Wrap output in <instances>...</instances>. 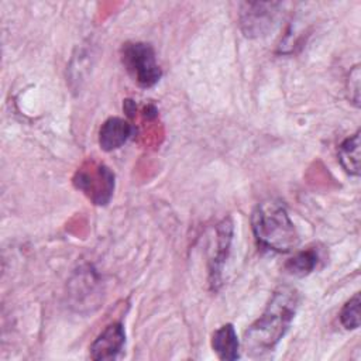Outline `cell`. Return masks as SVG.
Returning a JSON list of instances; mask_svg holds the SVG:
<instances>
[{
	"mask_svg": "<svg viewBox=\"0 0 361 361\" xmlns=\"http://www.w3.org/2000/svg\"><path fill=\"white\" fill-rule=\"evenodd\" d=\"M299 303V293L290 286L278 288L264 313L245 330L243 345L248 355L258 357L272 351L288 331Z\"/></svg>",
	"mask_w": 361,
	"mask_h": 361,
	"instance_id": "cell-1",
	"label": "cell"
},
{
	"mask_svg": "<svg viewBox=\"0 0 361 361\" xmlns=\"http://www.w3.org/2000/svg\"><path fill=\"white\" fill-rule=\"evenodd\" d=\"M251 227L258 244L271 251L289 252L299 244V234L279 202L258 203L251 216Z\"/></svg>",
	"mask_w": 361,
	"mask_h": 361,
	"instance_id": "cell-2",
	"label": "cell"
},
{
	"mask_svg": "<svg viewBox=\"0 0 361 361\" xmlns=\"http://www.w3.org/2000/svg\"><path fill=\"white\" fill-rule=\"evenodd\" d=\"M73 185L93 204L104 206L110 202L114 190V173L104 164L90 159L78 168Z\"/></svg>",
	"mask_w": 361,
	"mask_h": 361,
	"instance_id": "cell-3",
	"label": "cell"
},
{
	"mask_svg": "<svg viewBox=\"0 0 361 361\" xmlns=\"http://www.w3.org/2000/svg\"><path fill=\"white\" fill-rule=\"evenodd\" d=\"M121 61L130 76L141 87H151L162 76L154 48L147 42H126L121 48Z\"/></svg>",
	"mask_w": 361,
	"mask_h": 361,
	"instance_id": "cell-4",
	"label": "cell"
},
{
	"mask_svg": "<svg viewBox=\"0 0 361 361\" xmlns=\"http://www.w3.org/2000/svg\"><path fill=\"white\" fill-rule=\"evenodd\" d=\"M279 3H243L240 25L247 37H259L272 28L279 14Z\"/></svg>",
	"mask_w": 361,
	"mask_h": 361,
	"instance_id": "cell-5",
	"label": "cell"
},
{
	"mask_svg": "<svg viewBox=\"0 0 361 361\" xmlns=\"http://www.w3.org/2000/svg\"><path fill=\"white\" fill-rule=\"evenodd\" d=\"M126 341V333L121 323H110L90 344L92 360H114Z\"/></svg>",
	"mask_w": 361,
	"mask_h": 361,
	"instance_id": "cell-6",
	"label": "cell"
},
{
	"mask_svg": "<svg viewBox=\"0 0 361 361\" xmlns=\"http://www.w3.org/2000/svg\"><path fill=\"white\" fill-rule=\"evenodd\" d=\"M133 133L131 124L120 117L107 118L99 131V144L103 151H114L130 138Z\"/></svg>",
	"mask_w": 361,
	"mask_h": 361,
	"instance_id": "cell-7",
	"label": "cell"
},
{
	"mask_svg": "<svg viewBox=\"0 0 361 361\" xmlns=\"http://www.w3.org/2000/svg\"><path fill=\"white\" fill-rule=\"evenodd\" d=\"M231 235H233V224L230 219H224L219 226H217V240H216V250L214 255L210 261V283L213 288H217L220 283V274L223 269V265L226 262V257L230 248L231 243Z\"/></svg>",
	"mask_w": 361,
	"mask_h": 361,
	"instance_id": "cell-8",
	"label": "cell"
},
{
	"mask_svg": "<svg viewBox=\"0 0 361 361\" xmlns=\"http://www.w3.org/2000/svg\"><path fill=\"white\" fill-rule=\"evenodd\" d=\"M212 348L220 360L233 361L240 358V341L233 324H223L213 333Z\"/></svg>",
	"mask_w": 361,
	"mask_h": 361,
	"instance_id": "cell-9",
	"label": "cell"
},
{
	"mask_svg": "<svg viewBox=\"0 0 361 361\" xmlns=\"http://www.w3.org/2000/svg\"><path fill=\"white\" fill-rule=\"evenodd\" d=\"M337 155L343 169L347 173L353 176L360 175V130L340 144Z\"/></svg>",
	"mask_w": 361,
	"mask_h": 361,
	"instance_id": "cell-10",
	"label": "cell"
},
{
	"mask_svg": "<svg viewBox=\"0 0 361 361\" xmlns=\"http://www.w3.org/2000/svg\"><path fill=\"white\" fill-rule=\"evenodd\" d=\"M319 261V250L314 247H309L306 250L298 251L292 258H289L285 264V269L293 276H306L316 269Z\"/></svg>",
	"mask_w": 361,
	"mask_h": 361,
	"instance_id": "cell-11",
	"label": "cell"
},
{
	"mask_svg": "<svg viewBox=\"0 0 361 361\" xmlns=\"http://www.w3.org/2000/svg\"><path fill=\"white\" fill-rule=\"evenodd\" d=\"M360 293L350 298L340 310V322L344 329L355 330L360 327Z\"/></svg>",
	"mask_w": 361,
	"mask_h": 361,
	"instance_id": "cell-12",
	"label": "cell"
},
{
	"mask_svg": "<svg viewBox=\"0 0 361 361\" xmlns=\"http://www.w3.org/2000/svg\"><path fill=\"white\" fill-rule=\"evenodd\" d=\"M350 99L355 106H360V65H355L350 71V76L347 80Z\"/></svg>",
	"mask_w": 361,
	"mask_h": 361,
	"instance_id": "cell-13",
	"label": "cell"
}]
</instances>
